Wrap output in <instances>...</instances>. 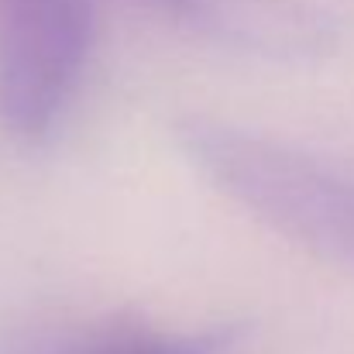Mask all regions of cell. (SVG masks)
Instances as JSON below:
<instances>
[{"label":"cell","instance_id":"obj_1","mask_svg":"<svg viewBox=\"0 0 354 354\" xmlns=\"http://www.w3.org/2000/svg\"><path fill=\"white\" fill-rule=\"evenodd\" d=\"M186 158L254 221L354 268V176L296 145L224 120L176 124Z\"/></svg>","mask_w":354,"mask_h":354},{"label":"cell","instance_id":"obj_3","mask_svg":"<svg viewBox=\"0 0 354 354\" xmlns=\"http://www.w3.org/2000/svg\"><path fill=\"white\" fill-rule=\"evenodd\" d=\"M241 334L234 324L207 327L196 334H165L151 330L145 324H124L111 320L90 330H80L55 344L48 354H217Z\"/></svg>","mask_w":354,"mask_h":354},{"label":"cell","instance_id":"obj_2","mask_svg":"<svg viewBox=\"0 0 354 354\" xmlns=\"http://www.w3.org/2000/svg\"><path fill=\"white\" fill-rule=\"evenodd\" d=\"M183 24L268 59H317L337 41L334 24L299 0H189Z\"/></svg>","mask_w":354,"mask_h":354}]
</instances>
